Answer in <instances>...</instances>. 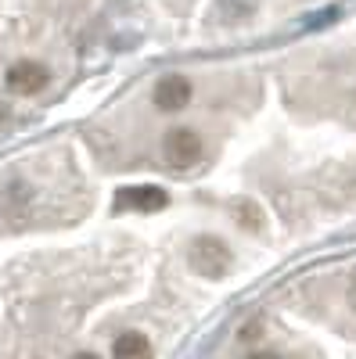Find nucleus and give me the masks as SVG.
<instances>
[{"label": "nucleus", "mask_w": 356, "mask_h": 359, "mask_svg": "<svg viewBox=\"0 0 356 359\" xmlns=\"http://www.w3.org/2000/svg\"><path fill=\"white\" fill-rule=\"evenodd\" d=\"M115 355H152V345H147L140 334H123L115 341V348H112Z\"/></svg>", "instance_id": "nucleus-6"}, {"label": "nucleus", "mask_w": 356, "mask_h": 359, "mask_svg": "<svg viewBox=\"0 0 356 359\" xmlns=\"http://www.w3.org/2000/svg\"><path fill=\"white\" fill-rule=\"evenodd\" d=\"M155 101H159V108H166V111H176V108L191 104V83H187L184 76H166V79L155 86Z\"/></svg>", "instance_id": "nucleus-4"}, {"label": "nucleus", "mask_w": 356, "mask_h": 359, "mask_svg": "<svg viewBox=\"0 0 356 359\" xmlns=\"http://www.w3.org/2000/svg\"><path fill=\"white\" fill-rule=\"evenodd\" d=\"M123 205L147 212V208H162V205H166V194H162L159 187H137L133 194H126V198H123Z\"/></svg>", "instance_id": "nucleus-5"}, {"label": "nucleus", "mask_w": 356, "mask_h": 359, "mask_svg": "<svg viewBox=\"0 0 356 359\" xmlns=\"http://www.w3.org/2000/svg\"><path fill=\"white\" fill-rule=\"evenodd\" d=\"M191 266H195L198 277H223L230 269V248L220 241V237L202 233L191 245Z\"/></svg>", "instance_id": "nucleus-1"}, {"label": "nucleus", "mask_w": 356, "mask_h": 359, "mask_svg": "<svg viewBox=\"0 0 356 359\" xmlns=\"http://www.w3.org/2000/svg\"><path fill=\"white\" fill-rule=\"evenodd\" d=\"M162 151H166V162H169V165L184 169V165H191V162L202 158V137H198L195 130H187V126L169 130V133H166V144H162Z\"/></svg>", "instance_id": "nucleus-2"}, {"label": "nucleus", "mask_w": 356, "mask_h": 359, "mask_svg": "<svg viewBox=\"0 0 356 359\" xmlns=\"http://www.w3.org/2000/svg\"><path fill=\"white\" fill-rule=\"evenodd\" d=\"M4 83H8L11 94H18V97H33V94H40V90L47 86V69L37 65V62H18V65L8 69Z\"/></svg>", "instance_id": "nucleus-3"}]
</instances>
